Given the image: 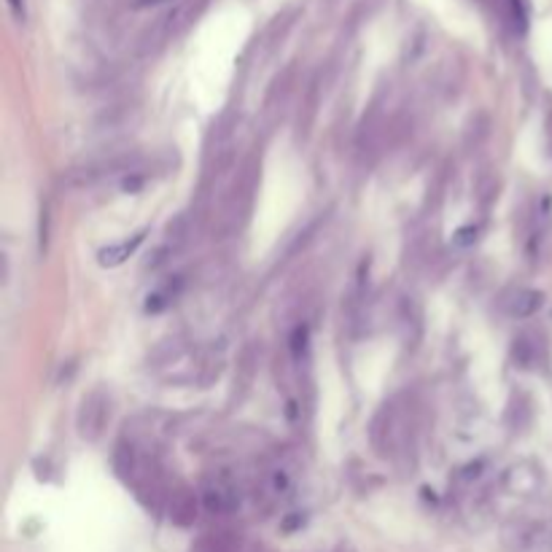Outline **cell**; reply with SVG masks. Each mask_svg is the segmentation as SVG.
<instances>
[{"instance_id":"1","label":"cell","mask_w":552,"mask_h":552,"mask_svg":"<svg viewBox=\"0 0 552 552\" xmlns=\"http://www.w3.org/2000/svg\"><path fill=\"white\" fill-rule=\"evenodd\" d=\"M205 504H208V509L211 512H229V509H235L237 506V493H235V487L229 485V482H208V487H205Z\"/></svg>"},{"instance_id":"3","label":"cell","mask_w":552,"mask_h":552,"mask_svg":"<svg viewBox=\"0 0 552 552\" xmlns=\"http://www.w3.org/2000/svg\"><path fill=\"white\" fill-rule=\"evenodd\" d=\"M100 401V396H92L90 401H84V412H82V418H92L87 426H82V434L84 436H98L100 434V426H103V415H106V404H98Z\"/></svg>"},{"instance_id":"5","label":"cell","mask_w":552,"mask_h":552,"mask_svg":"<svg viewBox=\"0 0 552 552\" xmlns=\"http://www.w3.org/2000/svg\"><path fill=\"white\" fill-rule=\"evenodd\" d=\"M9 6H12V12H14L17 20L25 17V0H9Z\"/></svg>"},{"instance_id":"2","label":"cell","mask_w":552,"mask_h":552,"mask_svg":"<svg viewBox=\"0 0 552 552\" xmlns=\"http://www.w3.org/2000/svg\"><path fill=\"white\" fill-rule=\"evenodd\" d=\"M141 243H143V232L135 235L133 240H125V243H119V246L103 248V251H100V264H103V267H119L122 262H127V256L135 254V248H138Z\"/></svg>"},{"instance_id":"4","label":"cell","mask_w":552,"mask_h":552,"mask_svg":"<svg viewBox=\"0 0 552 552\" xmlns=\"http://www.w3.org/2000/svg\"><path fill=\"white\" fill-rule=\"evenodd\" d=\"M539 305H541V294H536V291H520V294L514 297L512 313H514V315H530Z\"/></svg>"}]
</instances>
